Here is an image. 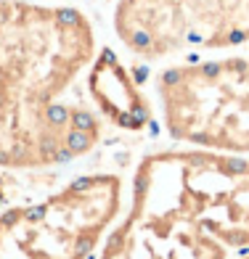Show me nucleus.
I'll return each instance as SVG.
<instances>
[{"mask_svg": "<svg viewBox=\"0 0 249 259\" xmlns=\"http://www.w3.org/2000/svg\"><path fill=\"white\" fill-rule=\"evenodd\" d=\"M88 11L61 0H0V169L43 172L85 159L103 119L72 90L98 56Z\"/></svg>", "mask_w": 249, "mask_h": 259, "instance_id": "f257e3e1", "label": "nucleus"}, {"mask_svg": "<svg viewBox=\"0 0 249 259\" xmlns=\"http://www.w3.org/2000/svg\"><path fill=\"white\" fill-rule=\"evenodd\" d=\"M249 249V159L201 148L151 151L130 204L88 259H231Z\"/></svg>", "mask_w": 249, "mask_h": 259, "instance_id": "f03ea898", "label": "nucleus"}, {"mask_svg": "<svg viewBox=\"0 0 249 259\" xmlns=\"http://www.w3.org/2000/svg\"><path fill=\"white\" fill-rule=\"evenodd\" d=\"M157 103L175 143L249 159V48L164 66Z\"/></svg>", "mask_w": 249, "mask_h": 259, "instance_id": "7ed1b4c3", "label": "nucleus"}, {"mask_svg": "<svg viewBox=\"0 0 249 259\" xmlns=\"http://www.w3.org/2000/svg\"><path fill=\"white\" fill-rule=\"evenodd\" d=\"M117 172L77 175L38 201L0 211V259H88L122 214Z\"/></svg>", "mask_w": 249, "mask_h": 259, "instance_id": "20e7f679", "label": "nucleus"}, {"mask_svg": "<svg viewBox=\"0 0 249 259\" xmlns=\"http://www.w3.org/2000/svg\"><path fill=\"white\" fill-rule=\"evenodd\" d=\"M112 32L140 61H191L249 45V0H114Z\"/></svg>", "mask_w": 249, "mask_h": 259, "instance_id": "39448f33", "label": "nucleus"}, {"mask_svg": "<svg viewBox=\"0 0 249 259\" xmlns=\"http://www.w3.org/2000/svg\"><path fill=\"white\" fill-rule=\"evenodd\" d=\"M85 93L106 124L125 133H144L154 122V109L135 77L112 48H101L85 74Z\"/></svg>", "mask_w": 249, "mask_h": 259, "instance_id": "423d86ee", "label": "nucleus"}, {"mask_svg": "<svg viewBox=\"0 0 249 259\" xmlns=\"http://www.w3.org/2000/svg\"><path fill=\"white\" fill-rule=\"evenodd\" d=\"M6 185H8L6 175H0V201H3V198H6Z\"/></svg>", "mask_w": 249, "mask_h": 259, "instance_id": "0eeeda50", "label": "nucleus"}, {"mask_svg": "<svg viewBox=\"0 0 249 259\" xmlns=\"http://www.w3.org/2000/svg\"><path fill=\"white\" fill-rule=\"evenodd\" d=\"M236 259H249V251H246V254H239V256H236Z\"/></svg>", "mask_w": 249, "mask_h": 259, "instance_id": "6e6552de", "label": "nucleus"}]
</instances>
